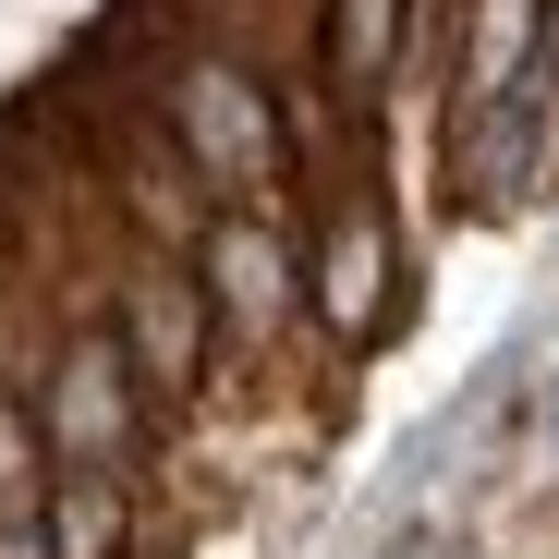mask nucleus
I'll return each instance as SVG.
<instances>
[{
	"label": "nucleus",
	"mask_w": 559,
	"mask_h": 559,
	"mask_svg": "<svg viewBox=\"0 0 559 559\" xmlns=\"http://www.w3.org/2000/svg\"><path fill=\"white\" fill-rule=\"evenodd\" d=\"M170 122H182V158H195L219 195H267V170H280V122L267 98L231 73V61H195L170 85Z\"/></svg>",
	"instance_id": "obj_1"
},
{
	"label": "nucleus",
	"mask_w": 559,
	"mask_h": 559,
	"mask_svg": "<svg viewBox=\"0 0 559 559\" xmlns=\"http://www.w3.org/2000/svg\"><path fill=\"white\" fill-rule=\"evenodd\" d=\"M122 450H134V353L73 341L49 378V462L61 475H122Z\"/></svg>",
	"instance_id": "obj_2"
},
{
	"label": "nucleus",
	"mask_w": 559,
	"mask_h": 559,
	"mask_svg": "<svg viewBox=\"0 0 559 559\" xmlns=\"http://www.w3.org/2000/svg\"><path fill=\"white\" fill-rule=\"evenodd\" d=\"M475 170V207H523L535 182H547V158H559V73H511L499 98L475 110V146H462Z\"/></svg>",
	"instance_id": "obj_3"
},
{
	"label": "nucleus",
	"mask_w": 559,
	"mask_h": 559,
	"mask_svg": "<svg viewBox=\"0 0 559 559\" xmlns=\"http://www.w3.org/2000/svg\"><path fill=\"white\" fill-rule=\"evenodd\" d=\"M207 293H219V317H231L243 341H267L280 317H293V255H280V231L219 219V231H207Z\"/></svg>",
	"instance_id": "obj_4"
},
{
	"label": "nucleus",
	"mask_w": 559,
	"mask_h": 559,
	"mask_svg": "<svg viewBox=\"0 0 559 559\" xmlns=\"http://www.w3.org/2000/svg\"><path fill=\"white\" fill-rule=\"evenodd\" d=\"M378 293H390V219L378 207H341L329 219V255H317V305H329V329H378Z\"/></svg>",
	"instance_id": "obj_5"
},
{
	"label": "nucleus",
	"mask_w": 559,
	"mask_h": 559,
	"mask_svg": "<svg viewBox=\"0 0 559 559\" xmlns=\"http://www.w3.org/2000/svg\"><path fill=\"white\" fill-rule=\"evenodd\" d=\"M134 365L158 390H195V365H207V305L170 267H134Z\"/></svg>",
	"instance_id": "obj_6"
},
{
	"label": "nucleus",
	"mask_w": 559,
	"mask_h": 559,
	"mask_svg": "<svg viewBox=\"0 0 559 559\" xmlns=\"http://www.w3.org/2000/svg\"><path fill=\"white\" fill-rule=\"evenodd\" d=\"M390 61H402V0H329V73L353 98H378Z\"/></svg>",
	"instance_id": "obj_7"
},
{
	"label": "nucleus",
	"mask_w": 559,
	"mask_h": 559,
	"mask_svg": "<svg viewBox=\"0 0 559 559\" xmlns=\"http://www.w3.org/2000/svg\"><path fill=\"white\" fill-rule=\"evenodd\" d=\"M122 547V475H61L49 499V559H110Z\"/></svg>",
	"instance_id": "obj_8"
},
{
	"label": "nucleus",
	"mask_w": 559,
	"mask_h": 559,
	"mask_svg": "<svg viewBox=\"0 0 559 559\" xmlns=\"http://www.w3.org/2000/svg\"><path fill=\"white\" fill-rule=\"evenodd\" d=\"M0 559H49V523H37V438H25L13 402H0Z\"/></svg>",
	"instance_id": "obj_9"
},
{
	"label": "nucleus",
	"mask_w": 559,
	"mask_h": 559,
	"mask_svg": "<svg viewBox=\"0 0 559 559\" xmlns=\"http://www.w3.org/2000/svg\"><path fill=\"white\" fill-rule=\"evenodd\" d=\"M535 25H547V0H475V110L511 73H535Z\"/></svg>",
	"instance_id": "obj_10"
},
{
	"label": "nucleus",
	"mask_w": 559,
	"mask_h": 559,
	"mask_svg": "<svg viewBox=\"0 0 559 559\" xmlns=\"http://www.w3.org/2000/svg\"><path fill=\"white\" fill-rule=\"evenodd\" d=\"M390 559H462V547H450V535H402Z\"/></svg>",
	"instance_id": "obj_11"
},
{
	"label": "nucleus",
	"mask_w": 559,
	"mask_h": 559,
	"mask_svg": "<svg viewBox=\"0 0 559 559\" xmlns=\"http://www.w3.org/2000/svg\"><path fill=\"white\" fill-rule=\"evenodd\" d=\"M547 73H559V0H547Z\"/></svg>",
	"instance_id": "obj_12"
},
{
	"label": "nucleus",
	"mask_w": 559,
	"mask_h": 559,
	"mask_svg": "<svg viewBox=\"0 0 559 559\" xmlns=\"http://www.w3.org/2000/svg\"><path fill=\"white\" fill-rule=\"evenodd\" d=\"M547 438H559V390H547Z\"/></svg>",
	"instance_id": "obj_13"
}]
</instances>
